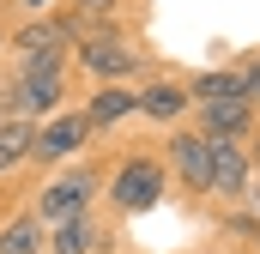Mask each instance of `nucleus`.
<instances>
[{
  "label": "nucleus",
  "instance_id": "7ed1b4c3",
  "mask_svg": "<svg viewBox=\"0 0 260 254\" xmlns=\"http://www.w3.org/2000/svg\"><path fill=\"white\" fill-rule=\"evenodd\" d=\"M103 182H109V145H91L85 157H73V164L30 182V212L43 224H61L73 212H97L103 206Z\"/></svg>",
  "mask_w": 260,
  "mask_h": 254
},
{
  "label": "nucleus",
  "instance_id": "b1692460",
  "mask_svg": "<svg viewBox=\"0 0 260 254\" xmlns=\"http://www.w3.org/2000/svg\"><path fill=\"white\" fill-rule=\"evenodd\" d=\"M109 248H115V242H109ZM109 248H103V254H109Z\"/></svg>",
  "mask_w": 260,
  "mask_h": 254
},
{
  "label": "nucleus",
  "instance_id": "412c9836",
  "mask_svg": "<svg viewBox=\"0 0 260 254\" xmlns=\"http://www.w3.org/2000/svg\"><path fill=\"white\" fill-rule=\"evenodd\" d=\"M109 254H145V248H133V242H121V236H115V248Z\"/></svg>",
  "mask_w": 260,
  "mask_h": 254
},
{
  "label": "nucleus",
  "instance_id": "393cba45",
  "mask_svg": "<svg viewBox=\"0 0 260 254\" xmlns=\"http://www.w3.org/2000/svg\"><path fill=\"white\" fill-rule=\"evenodd\" d=\"M254 254H260V242H254Z\"/></svg>",
  "mask_w": 260,
  "mask_h": 254
},
{
  "label": "nucleus",
  "instance_id": "20e7f679",
  "mask_svg": "<svg viewBox=\"0 0 260 254\" xmlns=\"http://www.w3.org/2000/svg\"><path fill=\"white\" fill-rule=\"evenodd\" d=\"M79 18L55 6L43 18H18L6 37V67L12 73H49V67H73V43H79Z\"/></svg>",
  "mask_w": 260,
  "mask_h": 254
},
{
  "label": "nucleus",
  "instance_id": "aec40b11",
  "mask_svg": "<svg viewBox=\"0 0 260 254\" xmlns=\"http://www.w3.org/2000/svg\"><path fill=\"white\" fill-rule=\"evenodd\" d=\"M242 145H248V164H254V170H260V127H254V133H248V139H242Z\"/></svg>",
  "mask_w": 260,
  "mask_h": 254
},
{
  "label": "nucleus",
  "instance_id": "ddd939ff",
  "mask_svg": "<svg viewBox=\"0 0 260 254\" xmlns=\"http://www.w3.org/2000/svg\"><path fill=\"white\" fill-rule=\"evenodd\" d=\"M24 85V121H49L55 109L73 103V67H49V73H18Z\"/></svg>",
  "mask_w": 260,
  "mask_h": 254
},
{
  "label": "nucleus",
  "instance_id": "6e6552de",
  "mask_svg": "<svg viewBox=\"0 0 260 254\" xmlns=\"http://www.w3.org/2000/svg\"><path fill=\"white\" fill-rule=\"evenodd\" d=\"M79 115L97 145H115V139H127V127H139V91L133 85H91L79 97Z\"/></svg>",
  "mask_w": 260,
  "mask_h": 254
},
{
  "label": "nucleus",
  "instance_id": "4468645a",
  "mask_svg": "<svg viewBox=\"0 0 260 254\" xmlns=\"http://www.w3.org/2000/svg\"><path fill=\"white\" fill-rule=\"evenodd\" d=\"M30 151H37V121H0V182H37Z\"/></svg>",
  "mask_w": 260,
  "mask_h": 254
},
{
  "label": "nucleus",
  "instance_id": "1a4fd4ad",
  "mask_svg": "<svg viewBox=\"0 0 260 254\" xmlns=\"http://www.w3.org/2000/svg\"><path fill=\"white\" fill-rule=\"evenodd\" d=\"M121 236V224L97 206V212H73L61 224H49V254H103Z\"/></svg>",
  "mask_w": 260,
  "mask_h": 254
},
{
  "label": "nucleus",
  "instance_id": "f257e3e1",
  "mask_svg": "<svg viewBox=\"0 0 260 254\" xmlns=\"http://www.w3.org/2000/svg\"><path fill=\"white\" fill-rule=\"evenodd\" d=\"M170 200V164L157 139H115L109 145V182H103V212L115 224H133Z\"/></svg>",
  "mask_w": 260,
  "mask_h": 254
},
{
  "label": "nucleus",
  "instance_id": "dca6fc26",
  "mask_svg": "<svg viewBox=\"0 0 260 254\" xmlns=\"http://www.w3.org/2000/svg\"><path fill=\"white\" fill-rule=\"evenodd\" d=\"M0 121H24V85L12 67H0Z\"/></svg>",
  "mask_w": 260,
  "mask_h": 254
},
{
  "label": "nucleus",
  "instance_id": "9b49d317",
  "mask_svg": "<svg viewBox=\"0 0 260 254\" xmlns=\"http://www.w3.org/2000/svg\"><path fill=\"white\" fill-rule=\"evenodd\" d=\"M79 18V30H151L157 0H61Z\"/></svg>",
  "mask_w": 260,
  "mask_h": 254
},
{
  "label": "nucleus",
  "instance_id": "0eeeda50",
  "mask_svg": "<svg viewBox=\"0 0 260 254\" xmlns=\"http://www.w3.org/2000/svg\"><path fill=\"white\" fill-rule=\"evenodd\" d=\"M97 139H91V127H85V115H79V103H67V109H55L49 121H37V151H30V176H49V170H61V164H73V157H85Z\"/></svg>",
  "mask_w": 260,
  "mask_h": 254
},
{
  "label": "nucleus",
  "instance_id": "39448f33",
  "mask_svg": "<svg viewBox=\"0 0 260 254\" xmlns=\"http://www.w3.org/2000/svg\"><path fill=\"white\" fill-rule=\"evenodd\" d=\"M157 145H164L176 200H182L188 212H206V206H212V139H206L194 121H182V127H170V133H157Z\"/></svg>",
  "mask_w": 260,
  "mask_h": 254
},
{
  "label": "nucleus",
  "instance_id": "9d476101",
  "mask_svg": "<svg viewBox=\"0 0 260 254\" xmlns=\"http://www.w3.org/2000/svg\"><path fill=\"white\" fill-rule=\"evenodd\" d=\"M248 182H254L248 145L242 139H212V206H242Z\"/></svg>",
  "mask_w": 260,
  "mask_h": 254
},
{
  "label": "nucleus",
  "instance_id": "f3484780",
  "mask_svg": "<svg viewBox=\"0 0 260 254\" xmlns=\"http://www.w3.org/2000/svg\"><path fill=\"white\" fill-rule=\"evenodd\" d=\"M0 6H6V18L18 24V18H43V12H55L61 0H0Z\"/></svg>",
  "mask_w": 260,
  "mask_h": 254
},
{
  "label": "nucleus",
  "instance_id": "423d86ee",
  "mask_svg": "<svg viewBox=\"0 0 260 254\" xmlns=\"http://www.w3.org/2000/svg\"><path fill=\"white\" fill-rule=\"evenodd\" d=\"M139 91V127H151V133H170V127L194 121V91H188V67L164 61L145 85H133Z\"/></svg>",
  "mask_w": 260,
  "mask_h": 254
},
{
  "label": "nucleus",
  "instance_id": "6ab92c4d",
  "mask_svg": "<svg viewBox=\"0 0 260 254\" xmlns=\"http://www.w3.org/2000/svg\"><path fill=\"white\" fill-rule=\"evenodd\" d=\"M6 37H12V18H6V6H0V67H6Z\"/></svg>",
  "mask_w": 260,
  "mask_h": 254
},
{
  "label": "nucleus",
  "instance_id": "f8f14e48",
  "mask_svg": "<svg viewBox=\"0 0 260 254\" xmlns=\"http://www.w3.org/2000/svg\"><path fill=\"white\" fill-rule=\"evenodd\" d=\"M194 127L206 139H248L260 127V109L248 97H212V103H194Z\"/></svg>",
  "mask_w": 260,
  "mask_h": 254
},
{
  "label": "nucleus",
  "instance_id": "a211bd4d",
  "mask_svg": "<svg viewBox=\"0 0 260 254\" xmlns=\"http://www.w3.org/2000/svg\"><path fill=\"white\" fill-rule=\"evenodd\" d=\"M242 206H248V212L260 218V170H254V182H248V200H242Z\"/></svg>",
  "mask_w": 260,
  "mask_h": 254
},
{
  "label": "nucleus",
  "instance_id": "f03ea898",
  "mask_svg": "<svg viewBox=\"0 0 260 254\" xmlns=\"http://www.w3.org/2000/svg\"><path fill=\"white\" fill-rule=\"evenodd\" d=\"M164 67V55L151 49V30H85L73 43V79L91 85H145Z\"/></svg>",
  "mask_w": 260,
  "mask_h": 254
},
{
  "label": "nucleus",
  "instance_id": "5701e85b",
  "mask_svg": "<svg viewBox=\"0 0 260 254\" xmlns=\"http://www.w3.org/2000/svg\"><path fill=\"white\" fill-rule=\"evenodd\" d=\"M188 254H206V248H188Z\"/></svg>",
  "mask_w": 260,
  "mask_h": 254
},
{
  "label": "nucleus",
  "instance_id": "4be33fe9",
  "mask_svg": "<svg viewBox=\"0 0 260 254\" xmlns=\"http://www.w3.org/2000/svg\"><path fill=\"white\" fill-rule=\"evenodd\" d=\"M254 61H260V43H254Z\"/></svg>",
  "mask_w": 260,
  "mask_h": 254
},
{
  "label": "nucleus",
  "instance_id": "2eb2a0df",
  "mask_svg": "<svg viewBox=\"0 0 260 254\" xmlns=\"http://www.w3.org/2000/svg\"><path fill=\"white\" fill-rule=\"evenodd\" d=\"M212 61H224L230 67V79H236V97H248L260 109V61H254V49H230V55H212Z\"/></svg>",
  "mask_w": 260,
  "mask_h": 254
}]
</instances>
